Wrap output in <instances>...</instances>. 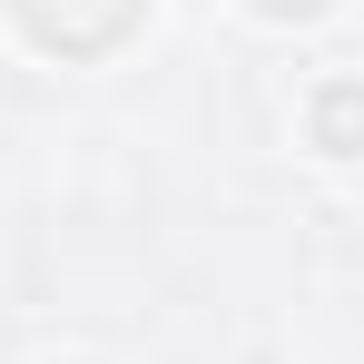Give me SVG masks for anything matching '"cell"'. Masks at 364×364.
<instances>
[{"instance_id": "obj_4", "label": "cell", "mask_w": 364, "mask_h": 364, "mask_svg": "<svg viewBox=\"0 0 364 364\" xmlns=\"http://www.w3.org/2000/svg\"><path fill=\"white\" fill-rule=\"evenodd\" d=\"M40 364H99V355H40Z\"/></svg>"}, {"instance_id": "obj_1", "label": "cell", "mask_w": 364, "mask_h": 364, "mask_svg": "<svg viewBox=\"0 0 364 364\" xmlns=\"http://www.w3.org/2000/svg\"><path fill=\"white\" fill-rule=\"evenodd\" d=\"M158 0H0V20L40 50V60H109L119 40L148 30Z\"/></svg>"}, {"instance_id": "obj_3", "label": "cell", "mask_w": 364, "mask_h": 364, "mask_svg": "<svg viewBox=\"0 0 364 364\" xmlns=\"http://www.w3.org/2000/svg\"><path fill=\"white\" fill-rule=\"evenodd\" d=\"M256 30H315V20H335L345 0H237Z\"/></svg>"}, {"instance_id": "obj_2", "label": "cell", "mask_w": 364, "mask_h": 364, "mask_svg": "<svg viewBox=\"0 0 364 364\" xmlns=\"http://www.w3.org/2000/svg\"><path fill=\"white\" fill-rule=\"evenodd\" d=\"M296 138L325 158V168H364V79L355 69H325L296 99Z\"/></svg>"}]
</instances>
